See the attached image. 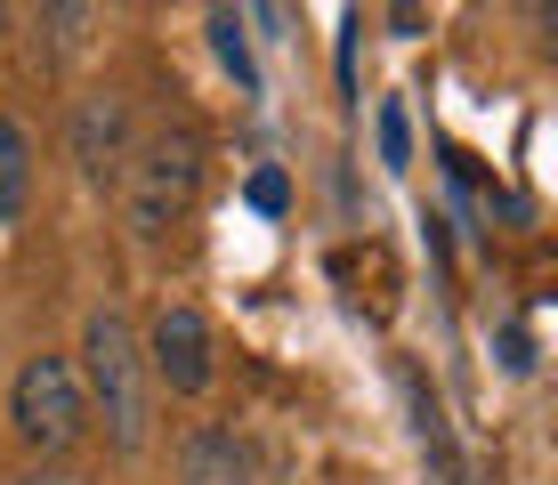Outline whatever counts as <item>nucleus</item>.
I'll list each match as a JSON object with an SVG mask.
<instances>
[{"label": "nucleus", "instance_id": "ddd939ff", "mask_svg": "<svg viewBox=\"0 0 558 485\" xmlns=\"http://www.w3.org/2000/svg\"><path fill=\"white\" fill-rule=\"evenodd\" d=\"M16 485H89V477H73V470H25Z\"/></svg>", "mask_w": 558, "mask_h": 485}, {"label": "nucleus", "instance_id": "f257e3e1", "mask_svg": "<svg viewBox=\"0 0 558 485\" xmlns=\"http://www.w3.org/2000/svg\"><path fill=\"white\" fill-rule=\"evenodd\" d=\"M82 397L89 413H106V437L113 453H138L146 429H154V380H146V348H138V324L122 307H89L82 324Z\"/></svg>", "mask_w": 558, "mask_h": 485}, {"label": "nucleus", "instance_id": "1a4fd4ad", "mask_svg": "<svg viewBox=\"0 0 558 485\" xmlns=\"http://www.w3.org/2000/svg\"><path fill=\"white\" fill-rule=\"evenodd\" d=\"M373 138H380V162H389V170H405V162H413V113H405V97H389V106H380Z\"/></svg>", "mask_w": 558, "mask_h": 485}, {"label": "nucleus", "instance_id": "f03ea898", "mask_svg": "<svg viewBox=\"0 0 558 485\" xmlns=\"http://www.w3.org/2000/svg\"><path fill=\"white\" fill-rule=\"evenodd\" d=\"M195 194H203V130L162 122L130 154V227H138L146 243L179 235V227L195 219Z\"/></svg>", "mask_w": 558, "mask_h": 485}, {"label": "nucleus", "instance_id": "20e7f679", "mask_svg": "<svg viewBox=\"0 0 558 485\" xmlns=\"http://www.w3.org/2000/svg\"><path fill=\"white\" fill-rule=\"evenodd\" d=\"M146 380L162 388V397H203L210 388V324H203V307H186V300H170L162 316L146 324Z\"/></svg>", "mask_w": 558, "mask_h": 485}, {"label": "nucleus", "instance_id": "9b49d317", "mask_svg": "<svg viewBox=\"0 0 558 485\" xmlns=\"http://www.w3.org/2000/svg\"><path fill=\"white\" fill-rule=\"evenodd\" d=\"M502 364H510V373H534V340H526V324H510V332H502Z\"/></svg>", "mask_w": 558, "mask_h": 485}, {"label": "nucleus", "instance_id": "f8f14e48", "mask_svg": "<svg viewBox=\"0 0 558 485\" xmlns=\"http://www.w3.org/2000/svg\"><path fill=\"white\" fill-rule=\"evenodd\" d=\"M243 25H267V41H292V9H276V0H267V9H243Z\"/></svg>", "mask_w": 558, "mask_h": 485}, {"label": "nucleus", "instance_id": "39448f33", "mask_svg": "<svg viewBox=\"0 0 558 485\" xmlns=\"http://www.w3.org/2000/svg\"><path fill=\"white\" fill-rule=\"evenodd\" d=\"M73 162L89 179H113L130 162V97L122 89H89L82 113H73Z\"/></svg>", "mask_w": 558, "mask_h": 485}, {"label": "nucleus", "instance_id": "9d476101", "mask_svg": "<svg viewBox=\"0 0 558 485\" xmlns=\"http://www.w3.org/2000/svg\"><path fill=\"white\" fill-rule=\"evenodd\" d=\"M243 194H252V210H267V219H276V210L292 203V179H283V170H252V186H243Z\"/></svg>", "mask_w": 558, "mask_h": 485}, {"label": "nucleus", "instance_id": "423d86ee", "mask_svg": "<svg viewBox=\"0 0 558 485\" xmlns=\"http://www.w3.org/2000/svg\"><path fill=\"white\" fill-rule=\"evenodd\" d=\"M179 485H252V453L235 429H195L179 445Z\"/></svg>", "mask_w": 558, "mask_h": 485}, {"label": "nucleus", "instance_id": "7ed1b4c3", "mask_svg": "<svg viewBox=\"0 0 558 485\" xmlns=\"http://www.w3.org/2000/svg\"><path fill=\"white\" fill-rule=\"evenodd\" d=\"M9 421L33 453H73L89 429V397H82V373L65 356H33L9 388Z\"/></svg>", "mask_w": 558, "mask_h": 485}, {"label": "nucleus", "instance_id": "6e6552de", "mask_svg": "<svg viewBox=\"0 0 558 485\" xmlns=\"http://www.w3.org/2000/svg\"><path fill=\"white\" fill-rule=\"evenodd\" d=\"M210 49H219V65L235 73L243 97H259V57H252V25H243V9H210Z\"/></svg>", "mask_w": 558, "mask_h": 485}, {"label": "nucleus", "instance_id": "0eeeda50", "mask_svg": "<svg viewBox=\"0 0 558 485\" xmlns=\"http://www.w3.org/2000/svg\"><path fill=\"white\" fill-rule=\"evenodd\" d=\"M33 203V138L16 113H0V227H16Z\"/></svg>", "mask_w": 558, "mask_h": 485}]
</instances>
